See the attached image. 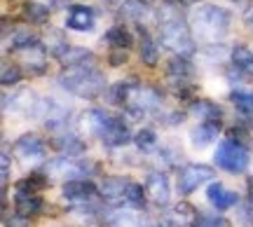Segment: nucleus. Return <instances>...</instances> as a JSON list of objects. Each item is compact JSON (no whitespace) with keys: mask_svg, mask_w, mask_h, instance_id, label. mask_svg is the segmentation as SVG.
<instances>
[{"mask_svg":"<svg viewBox=\"0 0 253 227\" xmlns=\"http://www.w3.org/2000/svg\"><path fill=\"white\" fill-rule=\"evenodd\" d=\"M24 17L31 24H45L47 17H49V9L45 5H40V2H26L24 5Z\"/></svg>","mask_w":253,"mask_h":227,"instance_id":"nucleus-26","label":"nucleus"},{"mask_svg":"<svg viewBox=\"0 0 253 227\" xmlns=\"http://www.w3.org/2000/svg\"><path fill=\"white\" fill-rule=\"evenodd\" d=\"M110 227H155L153 223H148L141 218L136 211H120L110 218Z\"/></svg>","mask_w":253,"mask_h":227,"instance_id":"nucleus-17","label":"nucleus"},{"mask_svg":"<svg viewBox=\"0 0 253 227\" xmlns=\"http://www.w3.org/2000/svg\"><path fill=\"white\" fill-rule=\"evenodd\" d=\"M122 14L129 19H141L145 14L143 0H126L125 5H122Z\"/></svg>","mask_w":253,"mask_h":227,"instance_id":"nucleus-31","label":"nucleus"},{"mask_svg":"<svg viewBox=\"0 0 253 227\" xmlns=\"http://www.w3.org/2000/svg\"><path fill=\"white\" fill-rule=\"evenodd\" d=\"M7 185H9V157L7 150H2V194L7 192Z\"/></svg>","mask_w":253,"mask_h":227,"instance_id":"nucleus-35","label":"nucleus"},{"mask_svg":"<svg viewBox=\"0 0 253 227\" xmlns=\"http://www.w3.org/2000/svg\"><path fill=\"white\" fill-rule=\"evenodd\" d=\"M21 80V71H19L17 66H2V84L9 87V84H17Z\"/></svg>","mask_w":253,"mask_h":227,"instance_id":"nucleus-33","label":"nucleus"},{"mask_svg":"<svg viewBox=\"0 0 253 227\" xmlns=\"http://www.w3.org/2000/svg\"><path fill=\"white\" fill-rule=\"evenodd\" d=\"M42 209V199L38 194H17V213L21 216H33Z\"/></svg>","mask_w":253,"mask_h":227,"instance_id":"nucleus-20","label":"nucleus"},{"mask_svg":"<svg viewBox=\"0 0 253 227\" xmlns=\"http://www.w3.org/2000/svg\"><path fill=\"white\" fill-rule=\"evenodd\" d=\"M145 2H150V0H145Z\"/></svg>","mask_w":253,"mask_h":227,"instance_id":"nucleus-39","label":"nucleus"},{"mask_svg":"<svg viewBox=\"0 0 253 227\" xmlns=\"http://www.w3.org/2000/svg\"><path fill=\"white\" fill-rule=\"evenodd\" d=\"M38 38L36 33H31V31H19L17 36L12 38V49H24V47H31L36 45Z\"/></svg>","mask_w":253,"mask_h":227,"instance_id":"nucleus-32","label":"nucleus"},{"mask_svg":"<svg viewBox=\"0 0 253 227\" xmlns=\"http://www.w3.org/2000/svg\"><path fill=\"white\" fill-rule=\"evenodd\" d=\"M192 115L202 119H220V108L213 101H197V103H192Z\"/></svg>","mask_w":253,"mask_h":227,"instance_id":"nucleus-25","label":"nucleus"},{"mask_svg":"<svg viewBox=\"0 0 253 227\" xmlns=\"http://www.w3.org/2000/svg\"><path fill=\"white\" fill-rule=\"evenodd\" d=\"M145 194L148 199L153 201L155 206L164 209L169 204L171 197V188H169V178L164 173H148V181H145Z\"/></svg>","mask_w":253,"mask_h":227,"instance_id":"nucleus-7","label":"nucleus"},{"mask_svg":"<svg viewBox=\"0 0 253 227\" xmlns=\"http://www.w3.org/2000/svg\"><path fill=\"white\" fill-rule=\"evenodd\" d=\"M126 188H129V181L120 178V176H108L101 185V194L106 199H125Z\"/></svg>","mask_w":253,"mask_h":227,"instance_id":"nucleus-16","label":"nucleus"},{"mask_svg":"<svg viewBox=\"0 0 253 227\" xmlns=\"http://www.w3.org/2000/svg\"><path fill=\"white\" fill-rule=\"evenodd\" d=\"M131 84H134V80H129V82H118L113 89H110L108 94V101L110 103H122V101L129 99V94H131Z\"/></svg>","mask_w":253,"mask_h":227,"instance_id":"nucleus-30","label":"nucleus"},{"mask_svg":"<svg viewBox=\"0 0 253 227\" xmlns=\"http://www.w3.org/2000/svg\"><path fill=\"white\" fill-rule=\"evenodd\" d=\"M138 31H141V61L145 66H155L157 64V47H155L153 38L145 33L143 26H138Z\"/></svg>","mask_w":253,"mask_h":227,"instance_id":"nucleus-21","label":"nucleus"},{"mask_svg":"<svg viewBox=\"0 0 253 227\" xmlns=\"http://www.w3.org/2000/svg\"><path fill=\"white\" fill-rule=\"evenodd\" d=\"M66 26L73 31H91L94 28V12L84 5H73L66 17Z\"/></svg>","mask_w":253,"mask_h":227,"instance_id":"nucleus-13","label":"nucleus"},{"mask_svg":"<svg viewBox=\"0 0 253 227\" xmlns=\"http://www.w3.org/2000/svg\"><path fill=\"white\" fill-rule=\"evenodd\" d=\"M195 227H230V223L225 218H218V216H199Z\"/></svg>","mask_w":253,"mask_h":227,"instance_id":"nucleus-34","label":"nucleus"},{"mask_svg":"<svg viewBox=\"0 0 253 227\" xmlns=\"http://www.w3.org/2000/svg\"><path fill=\"white\" fill-rule=\"evenodd\" d=\"M125 201L129 206H134V209H141L145 201V188L138 185V183H129V188L125 192Z\"/></svg>","mask_w":253,"mask_h":227,"instance_id":"nucleus-28","label":"nucleus"},{"mask_svg":"<svg viewBox=\"0 0 253 227\" xmlns=\"http://www.w3.org/2000/svg\"><path fill=\"white\" fill-rule=\"evenodd\" d=\"M106 40H108L113 47H118V49H129L131 42H134L125 26H113L108 33H106Z\"/></svg>","mask_w":253,"mask_h":227,"instance_id":"nucleus-23","label":"nucleus"},{"mask_svg":"<svg viewBox=\"0 0 253 227\" xmlns=\"http://www.w3.org/2000/svg\"><path fill=\"white\" fill-rule=\"evenodd\" d=\"M160 40L167 49H171L178 56L195 54V42L188 26L176 12V5H164L160 9Z\"/></svg>","mask_w":253,"mask_h":227,"instance_id":"nucleus-1","label":"nucleus"},{"mask_svg":"<svg viewBox=\"0 0 253 227\" xmlns=\"http://www.w3.org/2000/svg\"><path fill=\"white\" fill-rule=\"evenodd\" d=\"M197 211L192 209L190 204L181 201V204H176L173 209L167 211V216L164 220L160 223L162 227H195L197 225Z\"/></svg>","mask_w":253,"mask_h":227,"instance_id":"nucleus-8","label":"nucleus"},{"mask_svg":"<svg viewBox=\"0 0 253 227\" xmlns=\"http://www.w3.org/2000/svg\"><path fill=\"white\" fill-rule=\"evenodd\" d=\"M54 148L59 150V152L68 154V157H78V154H82L84 150H87V146L82 143L80 138L75 136V134H68V131L54 138Z\"/></svg>","mask_w":253,"mask_h":227,"instance_id":"nucleus-15","label":"nucleus"},{"mask_svg":"<svg viewBox=\"0 0 253 227\" xmlns=\"http://www.w3.org/2000/svg\"><path fill=\"white\" fill-rule=\"evenodd\" d=\"M136 148L141 150V152H153L155 148H157V134H155L153 129H141L138 134H136Z\"/></svg>","mask_w":253,"mask_h":227,"instance_id":"nucleus-27","label":"nucleus"},{"mask_svg":"<svg viewBox=\"0 0 253 227\" xmlns=\"http://www.w3.org/2000/svg\"><path fill=\"white\" fill-rule=\"evenodd\" d=\"M14 152H17L19 159L24 162H33V159H40L45 154V141L38 136V134H24L14 143Z\"/></svg>","mask_w":253,"mask_h":227,"instance_id":"nucleus-9","label":"nucleus"},{"mask_svg":"<svg viewBox=\"0 0 253 227\" xmlns=\"http://www.w3.org/2000/svg\"><path fill=\"white\" fill-rule=\"evenodd\" d=\"M232 61H235V66L242 73L253 75V52L249 47H244V45L235 47V49H232Z\"/></svg>","mask_w":253,"mask_h":227,"instance_id":"nucleus-19","label":"nucleus"},{"mask_svg":"<svg viewBox=\"0 0 253 227\" xmlns=\"http://www.w3.org/2000/svg\"><path fill=\"white\" fill-rule=\"evenodd\" d=\"M5 227H28V218L26 216H12V218H5Z\"/></svg>","mask_w":253,"mask_h":227,"instance_id":"nucleus-36","label":"nucleus"},{"mask_svg":"<svg viewBox=\"0 0 253 227\" xmlns=\"http://www.w3.org/2000/svg\"><path fill=\"white\" fill-rule=\"evenodd\" d=\"M101 141L110 148L125 146L126 141H129V129H126V124L120 117H108L106 127L101 131Z\"/></svg>","mask_w":253,"mask_h":227,"instance_id":"nucleus-11","label":"nucleus"},{"mask_svg":"<svg viewBox=\"0 0 253 227\" xmlns=\"http://www.w3.org/2000/svg\"><path fill=\"white\" fill-rule=\"evenodd\" d=\"M218 131H220V124H218V119H207L204 124H199L190 131V143L202 150V148L211 146L213 141L218 138Z\"/></svg>","mask_w":253,"mask_h":227,"instance_id":"nucleus-12","label":"nucleus"},{"mask_svg":"<svg viewBox=\"0 0 253 227\" xmlns=\"http://www.w3.org/2000/svg\"><path fill=\"white\" fill-rule=\"evenodd\" d=\"M24 52V61H26L31 68H38V71H42V66H45V47L40 45V42H36V45L31 47H24L21 49Z\"/></svg>","mask_w":253,"mask_h":227,"instance_id":"nucleus-22","label":"nucleus"},{"mask_svg":"<svg viewBox=\"0 0 253 227\" xmlns=\"http://www.w3.org/2000/svg\"><path fill=\"white\" fill-rule=\"evenodd\" d=\"M213 178V169L211 166H204V164H188V166H183L181 171H178V192L181 194H190V192H195L202 185V183H207Z\"/></svg>","mask_w":253,"mask_h":227,"instance_id":"nucleus-5","label":"nucleus"},{"mask_svg":"<svg viewBox=\"0 0 253 227\" xmlns=\"http://www.w3.org/2000/svg\"><path fill=\"white\" fill-rule=\"evenodd\" d=\"M167 71H169V77H173V80H188L190 73H192V66L185 56H176V59H171V64L167 66Z\"/></svg>","mask_w":253,"mask_h":227,"instance_id":"nucleus-24","label":"nucleus"},{"mask_svg":"<svg viewBox=\"0 0 253 227\" xmlns=\"http://www.w3.org/2000/svg\"><path fill=\"white\" fill-rule=\"evenodd\" d=\"M63 89H68L75 96H84V99H94L106 89V77L99 73L96 68H87V66H75L68 68L59 80Z\"/></svg>","mask_w":253,"mask_h":227,"instance_id":"nucleus-2","label":"nucleus"},{"mask_svg":"<svg viewBox=\"0 0 253 227\" xmlns=\"http://www.w3.org/2000/svg\"><path fill=\"white\" fill-rule=\"evenodd\" d=\"M230 101H232L242 113H251L253 110V91H246V89L230 91Z\"/></svg>","mask_w":253,"mask_h":227,"instance_id":"nucleus-29","label":"nucleus"},{"mask_svg":"<svg viewBox=\"0 0 253 227\" xmlns=\"http://www.w3.org/2000/svg\"><path fill=\"white\" fill-rule=\"evenodd\" d=\"M126 61V54H122V52H115V54L110 56V64L113 66H120V64H125Z\"/></svg>","mask_w":253,"mask_h":227,"instance_id":"nucleus-37","label":"nucleus"},{"mask_svg":"<svg viewBox=\"0 0 253 227\" xmlns=\"http://www.w3.org/2000/svg\"><path fill=\"white\" fill-rule=\"evenodd\" d=\"M207 197L218 211H225V209H230V206L239 204V194H237V192L225 190V188H223V183H213V185H209Z\"/></svg>","mask_w":253,"mask_h":227,"instance_id":"nucleus-14","label":"nucleus"},{"mask_svg":"<svg viewBox=\"0 0 253 227\" xmlns=\"http://www.w3.org/2000/svg\"><path fill=\"white\" fill-rule=\"evenodd\" d=\"M183 5H192V2H199V0H181Z\"/></svg>","mask_w":253,"mask_h":227,"instance_id":"nucleus-38","label":"nucleus"},{"mask_svg":"<svg viewBox=\"0 0 253 227\" xmlns=\"http://www.w3.org/2000/svg\"><path fill=\"white\" fill-rule=\"evenodd\" d=\"M213 162H216L218 169H223L227 173H244L251 164V154L242 143H235V141H223L218 146L216 154H213Z\"/></svg>","mask_w":253,"mask_h":227,"instance_id":"nucleus-4","label":"nucleus"},{"mask_svg":"<svg viewBox=\"0 0 253 227\" xmlns=\"http://www.w3.org/2000/svg\"><path fill=\"white\" fill-rule=\"evenodd\" d=\"M45 173L49 178H61V181H73V178H82L89 176L91 166L84 162H71V159H52L45 166Z\"/></svg>","mask_w":253,"mask_h":227,"instance_id":"nucleus-6","label":"nucleus"},{"mask_svg":"<svg viewBox=\"0 0 253 227\" xmlns=\"http://www.w3.org/2000/svg\"><path fill=\"white\" fill-rule=\"evenodd\" d=\"M192 26L202 38L218 40L225 36L227 26H230V12L218 5H204L192 14Z\"/></svg>","mask_w":253,"mask_h":227,"instance_id":"nucleus-3","label":"nucleus"},{"mask_svg":"<svg viewBox=\"0 0 253 227\" xmlns=\"http://www.w3.org/2000/svg\"><path fill=\"white\" fill-rule=\"evenodd\" d=\"M63 197L68 201H73V204H84L87 199L96 197V185L89 181H78V178L66 181V185H63Z\"/></svg>","mask_w":253,"mask_h":227,"instance_id":"nucleus-10","label":"nucleus"},{"mask_svg":"<svg viewBox=\"0 0 253 227\" xmlns=\"http://www.w3.org/2000/svg\"><path fill=\"white\" fill-rule=\"evenodd\" d=\"M59 61L63 66H68V68H75V66H87L91 61V52L89 49H82V47H68L61 56H59Z\"/></svg>","mask_w":253,"mask_h":227,"instance_id":"nucleus-18","label":"nucleus"}]
</instances>
